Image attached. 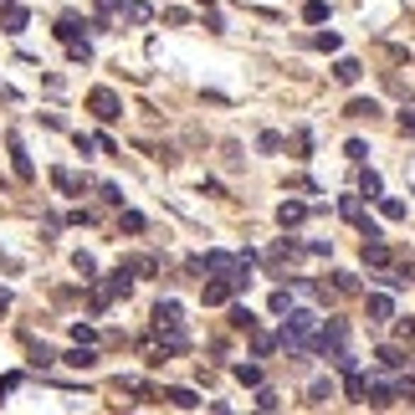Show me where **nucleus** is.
Here are the masks:
<instances>
[{"label":"nucleus","mask_w":415,"mask_h":415,"mask_svg":"<svg viewBox=\"0 0 415 415\" xmlns=\"http://www.w3.org/2000/svg\"><path fill=\"white\" fill-rule=\"evenodd\" d=\"M318 329V318L308 313V308H288V318H282V343L292 348V354H302V348H313V334Z\"/></svg>","instance_id":"f257e3e1"},{"label":"nucleus","mask_w":415,"mask_h":415,"mask_svg":"<svg viewBox=\"0 0 415 415\" xmlns=\"http://www.w3.org/2000/svg\"><path fill=\"white\" fill-rule=\"evenodd\" d=\"M87 108H93V113H98L103 123H113V118L123 113V103H118L113 87H93V93H87Z\"/></svg>","instance_id":"f03ea898"},{"label":"nucleus","mask_w":415,"mask_h":415,"mask_svg":"<svg viewBox=\"0 0 415 415\" xmlns=\"http://www.w3.org/2000/svg\"><path fill=\"white\" fill-rule=\"evenodd\" d=\"M348 339V329H343V323L339 318H329V323H323V329H318V339H313V348H323V354H329V348H339Z\"/></svg>","instance_id":"7ed1b4c3"},{"label":"nucleus","mask_w":415,"mask_h":415,"mask_svg":"<svg viewBox=\"0 0 415 415\" xmlns=\"http://www.w3.org/2000/svg\"><path fill=\"white\" fill-rule=\"evenodd\" d=\"M231 292H236V282L231 277H215V282H205V308H221V302H231Z\"/></svg>","instance_id":"20e7f679"},{"label":"nucleus","mask_w":415,"mask_h":415,"mask_svg":"<svg viewBox=\"0 0 415 415\" xmlns=\"http://www.w3.org/2000/svg\"><path fill=\"white\" fill-rule=\"evenodd\" d=\"M339 215H343V221H354V226H364V195H343Z\"/></svg>","instance_id":"39448f33"},{"label":"nucleus","mask_w":415,"mask_h":415,"mask_svg":"<svg viewBox=\"0 0 415 415\" xmlns=\"http://www.w3.org/2000/svg\"><path fill=\"white\" fill-rule=\"evenodd\" d=\"M364 261H369V267H385V261H390V246L380 241V236H369V241H364Z\"/></svg>","instance_id":"423d86ee"},{"label":"nucleus","mask_w":415,"mask_h":415,"mask_svg":"<svg viewBox=\"0 0 415 415\" xmlns=\"http://www.w3.org/2000/svg\"><path fill=\"white\" fill-rule=\"evenodd\" d=\"M169 323H180V302H174V297H164L154 308V329H169Z\"/></svg>","instance_id":"0eeeda50"},{"label":"nucleus","mask_w":415,"mask_h":415,"mask_svg":"<svg viewBox=\"0 0 415 415\" xmlns=\"http://www.w3.org/2000/svg\"><path fill=\"white\" fill-rule=\"evenodd\" d=\"M364 395H369V405H375V410L395 405V390H390V385H375V380H369V390H364Z\"/></svg>","instance_id":"6e6552de"},{"label":"nucleus","mask_w":415,"mask_h":415,"mask_svg":"<svg viewBox=\"0 0 415 415\" xmlns=\"http://www.w3.org/2000/svg\"><path fill=\"white\" fill-rule=\"evenodd\" d=\"M375 200H380L385 221H405V200H395V195H375Z\"/></svg>","instance_id":"1a4fd4ad"},{"label":"nucleus","mask_w":415,"mask_h":415,"mask_svg":"<svg viewBox=\"0 0 415 415\" xmlns=\"http://www.w3.org/2000/svg\"><path fill=\"white\" fill-rule=\"evenodd\" d=\"M302 215H308V205H297V200H282V205H277V221H282V226H297Z\"/></svg>","instance_id":"9d476101"},{"label":"nucleus","mask_w":415,"mask_h":415,"mask_svg":"<svg viewBox=\"0 0 415 415\" xmlns=\"http://www.w3.org/2000/svg\"><path fill=\"white\" fill-rule=\"evenodd\" d=\"M369 318H375V323H385V318H395V302H390V297H369Z\"/></svg>","instance_id":"9b49d317"},{"label":"nucleus","mask_w":415,"mask_h":415,"mask_svg":"<svg viewBox=\"0 0 415 415\" xmlns=\"http://www.w3.org/2000/svg\"><path fill=\"white\" fill-rule=\"evenodd\" d=\"M359 72H364V67H359V62H348V57H343L339 67H334V77H339L343 87H354V82H359Z\"/></svg>","instance_id":"f8f14e48"},{"label":"nucleus","mask_w":415,"mask_h":415,"mask_svg":"<svg viewBox=\"0 0 415 415\" xmlns=\"http://www.w3.org/2000/svg\"><path fill=\"white\" fill-rule=\"evenodd\" d=\"M52 185H57V190H72V195H77V190H82L87 180H77L72 169H52Z\"/></svg>","instance_id":"ddd939ff"},{"label":"nucleus","mask_w":415,"mask_h":415,"mask_svg":"<svg viewBox=\"0 0 415 415\" xmlns=\"http://www.w3.org/2000/svg\"><path fill=\"white\" fill-rule=\"evenodd\" d=\"M375 113H380L375 98H354V103H348V118H375Z\"/></svg>","instance_id":"4468645a"},{"label":"nucleus","mask_w":415,"mask_h":415,"mask_svg":"<svg viewBox=\"0 0 415 415\" xmlns=\"http://www.w3.org/2000/svg\"><path fill=\"white\" fill-rule=\"evenodd\" d=\"M164 400L180 405V410H195V405H200V400H195V390H164Z\"/></svg>","instance_id":"2eb2a0df"},{"label":"nucleus","mask_w":415,"mask_h":415,"mask_svg":"<svg viewBox=\"0 0 415 415\" xmlns=\"http://www.w3.org/2000/svg\"><path fill=\"white\" fill-rule=\"evenodd\" d=\"M11 154H16V174H21V180H36V169H31V159H26V149L11 144Z\"/></svg>","instance_id":"dca6fc26"},{"label":"nucleus","mask_w":415,"mask_h":415,"mask_svg":"<svg viewBox=\"0 0 415 415\" xmlns=\"http://www.w3.org/2000/svg\"><path fill=\"white\" fill-rule=\"evenodd\" d=\"M302 21H313V26H323V21H329V6H323V0H308V6H302Z\"/></svg>","instance_id":"f3484780"},{"label":"nucleus","mask_w":415,"mask_h":415,"mask_svg":"<svg viewBox=\"0 0 415 415\" xmlns=\"http://www.w3.org/2000/svg\"><path fill=\"white\" fill-rule=\"evenodd\" d=\"M329 400H334V385H329V380H318V385L308 390V405H329Z\"/></svg>","instance_id":"a211bd4d"},{"label":"nucleus","mask_w":415,"mask_h":415,"mask_svg":"<svg viewBox=\"0 0 415 415\" xmlns=\"http://www.w3.org/2000/svg\"><path fill=\"white\" fill-rule=\"evenodd\" d=\"M364 390H369V375H354V369H348V400H364Z\"/></svg>","instance_id":"6ab92c4d"},{"label":"nucleus","mask_w":415,"mask_h":415,"mask_svg":"<svg viewBox=\"0 0 415 415\" xmlns=\"http://www.w3.org/2000/svg\"><path fill=\"white\" fill-rule=\"evenodd\" d=\"M334 292H359V277L354 272H334Z\"/></svg>","instance_id":"aec40b11"},{"label":"nucleus","mask_w":415,"mask_h":415,"mask_svg":"<svg viewBox=\"0 0 415 415\" xmlns=\"http://www.w3.org/2000/svg\"><path fill=\"white\" fill-rule=\"evenodd\" d=\"M380 364H385V369H405L410 359L400 354V348H380Z\"/></svg>","instance_id":"412c9836"},{"label":"nucleus","mask_w":415,"mask_h":415,"mask_svg":"<svg viewBox=\"0 0 415 415\" xmlns=\"http://www.w3.org/2000/svg\"><path fill=\"white\" fill-rule=\"evenodd\" d=\"M67 364H72V369H93V348H87V343H82V348H72Z\"/></svg>","instance_id":"4be33fe9"},{"label":"nucleus","mask_w":415,"mask_h":415,"mask_svg":"<svg viewBox=\"0 0 415 415\" xmlns=\"http://www.w3.org/2000/svg\"><path fill=\"white\" fill-rule=\"evenodd\" d=\"M313 47H318V52H339V31H318Z\"/></svg>","instance_id":"5701e85b"},{"label":"nucleus","mask_w":415,"mask_h":415,"mask_svg":"<svg viewBox=\"0 0 415 415\" xmlns=\"http://www.w3.org/2000/svg\"><path fill=\"white\" fill-rule=\"evenodd\" d=\"M72 267H77V272H82V282H87V277H93V272H98V261H93V256H87V251H77V256H72Z\"/></svg>","instance_id":"b1692460"},{"label":"nucleus","mask_w":415,"mask_h":415,"mask_svg":"<svg viewBox=\"0 0 415 415\" xmlns=\"http://www.w3.org/2000/svg\"><path fill=\"white\" fill-rule=\"evenodd\" d=\"M231 323H236V329H246V334L256 329V318H251V308H231Z\"/></svg>","instance_id":"393cba45"},{"label":"nucleus","mask_w":415,"mask_h":415,"mask_svg":"<svg viewBox=\"0 0 415 415\" xmlns=\"http://www.w3.org/2000/svg\"><path fill=\"white\" fill-rule=\"evenodd\" d=\"M236 380L241 385H261V369L256 364H236Z\"/></svg>","instance_id":"a878e982"},{"label":"nucleus","mask_w":415,"mask_h":415,"mask_svg":"<svg viewBox=\"0 0 415 415\" xmlns=\"http://www.w3.org/2000/svg\"><path fill=\"white\" fill-rule=\"evenodd\" d=\"M21 26H26V11H21V6H6V31H21Z\"/></svg>","instance_id":"bb28decb"},{"label":"nucleus","mask_w":415,"mask_h":415,"mask_svg":"<svg viewBox=\"0 0 415 415\" xmlns=\"http://www.w3.org/2000/svg\"><path fill=\"white\" fill-rule=\"evenodd\" d=\"M359 190L369 195V200H375V195H380V174H375V169H364V180H359Z\"/></svg>","instance_id":"cd10ccee"},{"label":"nucleus","mask_w":415,"mask_h":415,"mask_svg":"<svg viewBox=\"0 0 415 415\" xmlns=\"http://www.w3.org/2000/svg\"><path fill=\"white\" fill-rule=\"evenodd\" d=\"M123 16H128V21H149V6H144V0H128Z\"/></svg>","instance_id":"c85d7f7f"},{"label":"nucleus","mask_w":415,"mask_h":415,"mask_svg":"<svg viewBox=\"0 0 415 415\" xmlns=\"http://www.w3.org/2000/svg\"><path fill=\"white\" fill-rule=\"evenodd\" d=\"M256 149H261V154H277V149H282V134H261Z\"/></svg>","instance_id":"c756f323"},{"label":"nucleus","mask_w":415,"mask_h":415,"mask_svg":"<svg viewBox=\"0 0 415 415\" xmlns=\"http://www.w3.org/2000/svg\"><path fill=\"white\" fill-rule=\"evenodd\" d=\"M118 226H123V231H144V215H139V210H123Z\"/></svg>","instance_id":"7c9ffc66"},{"label":"nucleus","mask_w":415,"mask_h":415,"mask_svg":"<svg viewBox=\"0 0 415 415\" xmlns=\"http://www.w3.org/2000/svg\"><path fill=\"white\" fill-rule=\"evenodd\" d=\"M256 405H261V410H277V405H282V395H277V390H261Z\"/></svg>","instance_id":"2f4dec72"},{"label":"nucleus","mask_w":415,"mask_h":415,"mask_svg":"<svg viewBox=\"0 0 415 415\" xmlns=\"http://www.w3.org/2000/svg\"><path fill=\"white\" fill-rule=\"evenodd\" d=\"M348 159H369V144L364 139H348Z\"/></svg>","instance_id":"473e14b6"},{"label":"nucleus","mask_w":415,"mask_h":415,"mask_svg":"<svg viewBox=\"0 0 415 415\" xmlns=\"http://www.w3.org/2000/svg\"><path fill=\"white\" fill-rule=\"evenodd\" d=\"M400 339H405V343L415 339V318H400Z\"/></svg>","instance_id":"72a5a7b5"},{"label":"nucleus","mask_w":415,"mask_h":415,"mask_svg":"<svg viewBox=\"0 0 415 415\" xmlns=\"http://www.w3.org/2000/svg\"><path fill=\"white\" fill-rule=\"evenodd\" d=\"M98 11H103V16H113V11H118V0H98Z\"/></svg>","instance_id":"f704fd0d"},{"label":"nucleus","mask_w":415,"mask_h":415,"mask_svg":"<svg viewBox=\"0 0 415 415\" xmlns=\"http://www.w3.org/2000/svg\"><path fill=\"white\" fill-rule=\"evenodd\" d=\"M400 123H405V128H415V108H405V113H400Z\"/></svg>","instance_id":"c9c22d12"},{"label":"nucleus","mask_w":415,"mask_h":415,"mask_svg":"<svg viewBox=\"0 0 415 415\" xmlns=\"http://www.w3.org/2000/svg\"><path fill=\"white\" fill-rule=\"evenodd\" d=\"M6 308H11V292H6V288H0V313H6Z\"/></svg>","instance_id":"e433bc0d"},{"label":"nucleus","mask_w":415,"mask_h":415,"mask_svg":"<svg viewBox=\"0 0 415 415\" xmlns=\"http://www.w3.org/2000/svg\"><path fill=\"white\" fill-rule=\"evenodd\" d=\"M0 98H11V87H0Z\"/></svg>","instance_id":"4c0bfd02"}]
</instances>
